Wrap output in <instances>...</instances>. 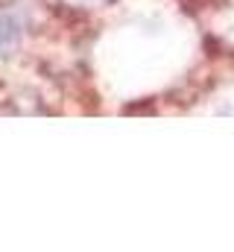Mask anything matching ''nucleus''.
Returning a JSON list of instances; mask_svg holds the SVG:
<instances>
[{"label": "nucleus", "instance_id": "1", "mask_svg": "<svg viewBox=\"0 0 234 252\" xmlns=\"http://www.w3.org/2000/svg\"><path fill=\"white\" fill-rule=\"evenodd\" d=\"M18 35H21L18 21H15L12 15H0V50L12 47V44L18 41Z\"/></svg>", "mask_w": 234, "mask_h": 252}]
</instances>
